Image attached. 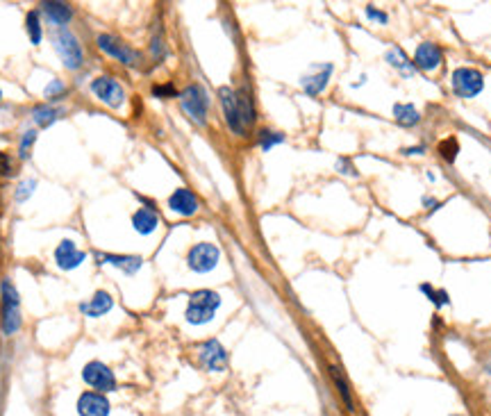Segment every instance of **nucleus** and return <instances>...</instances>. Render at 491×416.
Wrapping results in <instances>:
<instances>
[{"label":"nucleus","instance_id":"nucleus-1","mask_svg":"<svg viewBox=\"0 0 491 416\" xmlns=\"http://www.w3.org/2000/svg\"><path fill=\"white\" fill-rule=\"evenodd\" d=\"M218 305H221V296L216 291H209V289L193 291L189 298V305H187V321L191 325L209 323L214 319Z\"/></svg>","mask_w":491,"mask_h":416},{"label":"nucleus","instance_id":"nucleus-2","mask_svg":"<svg viewBox=\"0 0 491 416\" xmlns=\"http://www.w3.org/2000/svg\"><path fill=\"white\" fill-rule=\"evenodd\" d=\"M180 105L182 110L189 114V119L193 123L205 125L207 123V107H209V98L207 92L200 87V85H189L180 94Z\"/></svg>","mask_w":491,"mask_h":416},{"label":"nucleus","instance_id":"nucleus-3","mask_svg":"<svg viewBox=\"0 0 491 416\" xmlns=\"http://www.w3.org/2000/svg\"><path fill=\"white\" fill-rule=\"evenodd\" d=\"M53 42H55L57 55L62 57L64 67L71 69V71H76V69L82 67L85 57H82V48H80V44H78V39L73 37V32H69L67 28L57 30L55 37H53Z\"/></svg>","mask_w":491,"mask_h":416},{"label":"nucleus","instance_id":"nucleus-4","mask_svg":"<svg viewBox=\"0 0 491 416\" xmlns=\"http://www.w3.org/2000/svg\"><path fill=\"white\" fill-rule=\"evenodd\" d=\"M450 85H453V92L460 98H476L482 89H485V78H482V73L476 69L462 67L453 71Z\"/></svg>","mask_w":491,"mask_h":416},{"label":"nucleus","instance_id":"nucleus-5","mask_svg":"<svg viewBox=\"0 0 491 416\" xmlns=\"http://www.w3.org/2000/svg\"><path fill=\"white\" fill-rule=\"evenodd\" d=\"M3 332L7 337L19 332L21 328V307H19V293L12 287L10 280L3 282Z\"/></svg>","mask_w":491,"mask_h":416},{"label":"nucleus","instance_id":"nucleus-6","mask_svg":"<svg viewBox=\"0 0 491 416\" xmlns=\"http://www.w3.org/2000/svg\"><path fill=\"white\" fill-rule=\"evenodd\" d=\"M82 380L92 389H96L98 394H107V391L117 389V378L110 371V366H105L103 362H89L82 369Z\"/></svg>","mask_w":491,"mask_h":416},{"label":"nucleus","instance_id":"nucleus-7","mask_svg":"<svg viewBox=\"0 0 491 416\" xmlns=\"http://www.w3.org/2000/svg\"><path fill=\"white\" fill-rule=\"evenodd\" d=\"M218 257L221 252L214 243H196V246L189 250V255H187V262H189V268L196 273H207L212 271L216 264H218Z\"/></svg>","mask_w":491,"mask_h":416},{"label":"nucleus","instance_id":"nucleus-8","mask_svg":"<svg viewBox=\"0 0 491 416\" xmlns=\"http://www.w3.org/2000/svg\"><path fill=\"white\" fill-rule=\"evenodd\" d=\"M98 48L105 51L107 55H112V57H117V60L126 64V67H139V62H141V55H139L137 51H132L128 44H123L121 39L112 37V35L98 37Z\"/></svg>","mask_w":491,"mask_h":416},{"label":"nucleus","instance_id":"nucleus-9","mask_svg":"<svg viewBox=\"0 0 491 416\" xmlns=\"http://www.w3.org/2000/svg\"><path fill=\"white\" fill-rule=\"evenodd\" d=\"M198 360L203 364V369H207L209 373H221L225 371L227 366V353L225 348L221 346V341L209 339L198 348Z\"/></svg>","mask_w":491,"mask_h":416},{"label":"nucleus","instance_id":"nucleus-10","mask_svg":"<svg viewBox=\"0 0 491 416\" xmlns=\"http://www.w3.org/2000/svg\"><path fill=\"white\" fill-rule=\"evenodd\" d=\"M218 98H221V107H223L225 114V123L232 130L234 135H246V128L241 123L239 116V103H236V92H232L230 87H221L218 89Z\"/></svg>","mask_w":491,"mask_h":416},{"label":"nucleus","instance_id":"nucleus-11","mask_svg":"<svg viewBox=\"0 0 491 416\" xmlns=\"http://www.w3.org/2000/svg\"><path fill=\"white\" fill-rule=\"evenodd\" d=\"M92 89L105 105H110V107H121L123 101H126V92H123V87L114 78H98L94 80Z\"/></svg>","mask_w":491,"mask_h":416},{"label":"nucleus","instance_id":"nucleus-12","mask_svg":"<svg viewBox=\"0 0 491 416\" xmlns=\"http://www.w3.org/2000/svg\"><path fill=\"white\" fill-rule=\"evenodd\" d=\"M112 405L105 398V394H98V391H85L78 398V414L80 416H110Z\"/></svg>","mask_w":491,"mask_h":416},{"label":"nucleus","instance_id":"nucleus-13","mask_svg":"<svg viewBox=\"0 0 491 416\" xmlns=\"http://www.w3.org/2000/svg\"><path fill=\"white\" fill-rule=\"evenodd\" d=\"M441 62H444V53H441V48L432 42H423L419 48H416L414 53V67L421 69V71H435L441 67Z\"/></svg>","mask_w":491,"mask_h":416},{"label":"nucleus","instance_id":"nucleus-14","mask_svg":"<svg viewBox=\"0 0 491 416\" xmlns=\"http://www.w3.org/2000/svg\"><path fill=\"white\" fill-rule=\"evenodd\" d=\"M169 207L175 211V214H182V216H193L196 211H198V198L189 191V189H175L171 193L169 198Z\"/></svg>","mask_w":491,"mask_h":416},{"label":"nucleus","instance_id":"nucleus-15","mask_svg":"<svg viewBox=\"0 0 491 416\" xmlns=\"http://www.w3.org/2000/svg\"><path fill=\"white\" fill-rule=\"evenodd\" d=\"M82 259H85V252L78 250V246L73 241H62L60 246H57L55 250V262L60 268H64V271H71V268H76L82 264Z\"/></svg>","mask_w":491,"mask_h":416},{"label":"nucleus","instance_id":"nucleus-16","mask_svg":"<svg viewBox=\"0 0 491 416\" xmlns=\"http://www.w3.org/2000/svg\"><path fill=\"white\" fill-rule=\"evenodd\" d=\"M98 259H101V264H114V266H119V268H123V271L126 273H137L139 268H141V264H144V259L141 257H137V255H112V252H98L96 255Z\"/></svg>","mask_w":491,"mask_h":416},{"label":"nucleus","instance_id":"nucleus-17","mask_svg":"<svg viewBox=\"0 0 491 416\" xmlns=\"http://www.w3.org/2000/svg\"><path fill=\"white\" fill-rule=\"evenodd\" d=\"M114 305V300L107 291H98L96 296L89 300V303H82L80 305V312L82 314H87V316H94V319H98V316H103L105 312H110Z\"/></svg>","mask_w":491,"mask_h":416},{"label":"nucleus","instance_id":"nucleus-18","mask_svg":"<svg viewBox=\"0 0 491 416\" xmlns=\"http://www.w3.org/2000/svg\"><path fill=\"white\" fill-rule=\"evenodd\" d=\"M327 371H330V375H332V382H334V387H337V394L341 398L343 407H346L348 412H355V398H353V391H350L348 380L343 378V373L337 369V366H330Z\"/></svg>","mask_w":491,"mask_h":416},{"label":"nucleus","instance_id":"nucleus-19","mask_svg":"<svg viewBox=\"0 0 491 416\" xmlns=\"http://www.w3.org/2000/svg\"><path fill=\"white\" fill-rule=\"evenodd\" d=\"M330 76H332V64H325V67H321V71H318L316 76L302 78V89H305V94L318 96L327 87V80H330Z\"/></svg>","mask_w":491,"mask_h":416},{"label":"nucleus","instance_id":"nucleus-20","mask_svg":"<svg viewBox=\"0 0 491 416\" xmlns=\"http://www.w3.org/2000/svg\"><path fill=\"white\" fill-rule=\"evenodd\" d=\"M394 119H396L398 125L414 128V125L421 121V114H419V110L414 107V105H409V103H396V105H394Z\"/></svg>","mask_w":491,"mask_h":416},{"label":"nucleus","instance_id":"nucleus-21","mask_svg":"<svg viewBox=\"0 0 491 416\" xmlns=\"http://www.w3.org/2000/svg\"><path fill=\"white\" fill-rule=\"evenodd\" d=\"M157 223H160L157 214H155L153 209H146V207L135 211V216H132V225H135V230L139 234H150L155 227H157Z\"/></svg>","mask_w":491,"mask_h":416},{"label":"nucleus","instance_id":"nucleus-22","mask_svg":"<svg viewBox=\"0 0 491 416\" xmlns=\"http://www.w3.org/2000/svg\"><path fill=\"white\" fill-rule=\"evenodd\" d=\"M44 12L55 26H64V23H69L73 16V10L67 3H44Z\"/></svg>","mask_w":491,"mask_h":416},{"label":"nucleus","instance_id":"nucleus-23","mask_svg":"<svg viewBox=\"0 0 491 416\" xmlns=\"http://www.w3.org/2000/svg\"><path fill=\"white\" fill-rule=\"evenodd\" d=\"M236 103H239V116H241V123L243 128L248 130L252 123H255V107H252V101L248 92H236Z\"/></svg>","mask_w":491,"mask_h":416},{"label":"nucleus","instance_id":"nucleus-24","mask_svg":"<svg viewBox=\"0 0 491 416\" xmlns=\"http://www.w3.org/2000/svg\"><path fill=\"white\" fill-rule=\"evenodd\" d=\"M387 62H389L394 69L407 73V76H409V73H412V64H409L407 55H405L403 51H400V48H391V51H387Z\"/></svg>","mask_w":491,"mask_h":416},{"label":"nucleus","instance_id":"nucleus-25","mask_svg":"<svg viewBox=\"0 0 491 416\" xmlns=\"http://www.w3.org/2000/svg\"><path fill=\"white\" fill-rule=\"evenodd\" d=\"M32 116H35V121L41 128H46L57 121V110H53L51 105H39V107H35V112H32Z\"/></svg>","mask_w":491,"mask_h":416},{"label":"nucleus","instance_id":"nucleus-26","mask_svg":"<svg viewBox=\"0 0 491 416\" xmlns=\"http://www.w3.org/2000/svg\"><path fill=\"white\" fill-rule=\"evenodd\" d=\"M457 153H460V144H457V139H446V141L439 144V155L446 162H455Z\"/></svg>","mask_w":491,"mask_h":416},{"label":"nucleus","instance_id":"nucleus-27","mask_svg":"<svg viewBox=\"0 0 491 416\" xmlns=\"http://www.w3.org/2000/svg\"><path fill=\"white\" fill-rule=\"evenodd\" d=\"M284 137L280 132H271V130H261L259 132V146L261 150H271L275 144H282Z\"/></svg>","mask_w":491,"mask_h":416},{"label":"nucleus","instance_id":"nucleus-28","mask_svg":"<svg viewBox=\"0 0 491 416\" xmlns=\"http://www.w3.org/2000/svg\"><path fill=\"white\" fill-rule=\"evenodd\" d=\"M26 26H28V35L32 39V44H41V26H39V14L37 12L28 14Z\"/></svg>","mask_w":491,"mask_h":416},{"label":"nucleus","instance_id":"nucleus-29","mask_svg":"<svg viewBox=\"0 0 491 416\" xmlns=\"http://www.w3.org/2000/svg\"><path fill=\"white\" fill-rule=\"evenodd\" d=\"M421 291L425 293V296H428L432 303H435L437 307H444V305H448V293L441 289V291H435L430 287V284H421Z\"/></svg>","mask_w":491,"mask_h":416},{"label":"nucleus","instance_id":"nucleus-30","mask_svg":"<svg viewBox=\"0 0 491 416\" xmlns=\"http://www.w3.org/2000/svg\"><path fill=\"white\" fill-rule=\"evenodd\" d=\"M35 139H37L35 130H28V132L23 135V139H21V148H19V155H21L23 159H26L28 155H30V148H32V144H35Z\"/></svg>","mask_w":491,"mask_h":416},{"label":"nucleus","instance_id":"nucleus-31","mask_svg":"<svg viewBox=\"0 0 491 416\" xmlns=\"http://www.w3.org/2000/svg\"><path fill=\"white\" fill-rule=\"evenodd\" d=\"M153 96H157V98H173L175 96V87L173 85H157V87H153Z\"/></svg>","mask_w":491,"mask_h":416},{"label":"nucleus","instance_id":"nucleus-32","mask_svg":"<svg viewBox=\"0 0 491 416\" xmlns=\"http://www.w3.org/2000/svg\"><path fill=\"white\" fill-rule=\"evenodd\" d=\"M35 187H37L35 180H26V182H21L19 191H16V198H19V200H26L28 196L32 193V189H35Z\"/></svg>","mask_w":491,"mask_h":416},{"label":"nucleus","instance_id":"nucleus-33","mask_svg":"<svg viewBox=\"0 0 491 416\" xmlns=\"http://www.w3.org/2000/svg\"><path fill=\"white\" fill-rule=\"evenodd\" d=\"M0 175H12V159L3 150H0Z\"/></svg>","mask_w":491,"mask_h":416},{"label":"nucleus","instance_id":"nucleus-34","mask_svg":"<svg viewBox=\"0 0 491 416\" xmlns=\"http://www.w3.org/2000/svg\"><path fill=\"white\" fill-rule=\"evenodd\" d=\"M366 16H368V19H373V21H378V23H387V19H389L387 14H384V12H378L373 5H371V7H366Z\"/></svg>","mask_w":491,"mask_h":416},{"label":"nucleus","instance_id":"nucleus-35","mask_svg":"<svg viewBox=\"0 0 491 416\" xmlns=\"http://www.w3.org/2000/svg\"><path fill=\"white\" fill-rule=\"evenodd\" d=\"M64 92V85L60 83V80H55V83H51L46 87V96H51V98H55L57 94H62Z\"/></svg>","mask_w":491,"mask_h":416},{"label":"nucleus","instance_id":"nucleus-36","mask_svg":"<svg viewBox=\"0 0 491 416\" xmlns=\"http://www.w3.org/2000/svg\"><path fill=\"white\" fill-rule=\"evenodd\" d=\"M339 168H341V173H350V175L357 173V171L353 168V164H350V162H346V159H339Z\"/></svg>","mask_w":491,"mask_h":416},{"label":"nucleus","instance_id":"nucleus-37","mask_svg":"<svg viewBox=\"0 0 491 416\" xmlns=\"http://www.w3.org/2000/svg\"><path fill=\"white\" fill-rule=\"evenodd\" d=\"M425 205H428V209H437V207H439V202H437V200H432V198H425Z\"/></svg>","mask_w":491,"mask_h":416},{"label":"nucleus","instance_id":"nucleus-38","mask_svg":"<svg viewBox=\"0 0 491 416\" xmlns=\"http://www.w3.org/2000/svg\"><path fill=\"white\" fill-rule=\"evenodd\" d=\"M423 150H425V148L421 146V148H407L405 153H407V155H419V153H423Z\"/></svg>","mask_w":491,"mask_h":416},{"label":"nucleus","instance_id":"nucleus-39","mask_svg":"<svg viewBox=\"0 0 491 416\" xmlns=\"http://www.w3.org/2000/svg\"><path fill=\"white\" fill-rule=\"evenodd\" d=\"M487 371H489V373H491V364H489V366H487Z\"/></svg>","mask_w":491,"mask_h":416},{"label":"nucleus","instance_id":"nucleus-40","mask_svg":"<svg viewBox=\"0 0 491 416\" xmlns=\"http://www.w3.org/2000/svg\"><path fill=\"white\" fill-rule=\"evenodd\" d=\"M453 416H462V414H453Z\"/></svg>","mask_w":491,"mask_h":416},{"label":"nucleus","instance_id":"nucleus-41","mask_svg":"<svg viewBox=\"0 0 491 416\" xmlns=\"http://www.w3.org/2000/svg\"><path fill=\"white\" fill-rule=\"evenodd\" d=\"M0 96H3V94H0Z\"/></svg>","mask_w":491,"mask_h":416}]
</instances>
